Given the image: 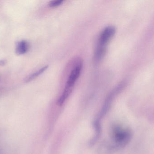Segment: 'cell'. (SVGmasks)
<instances>
[{"label":"cell","instance_id":"obj_6","mask_svg":"<svg viewBox=\"0 0 154 154\" xmlns=\"http://www.w3.org/2000/svg\"><path fill=\"white\" fill-rule=\"evenodd\" d=\"M64 2L63 0H57V1H51L49 3V5L51 7H56L59 6Z\"/></svg>","mask_w":154,"mask_h":154},{"label":"cell","instance_id":"obj_2","mask_svg":"<svg viewBox=\"0 0 154 154\" xmlns=\"http://www.w3.org/2000/svg\"><path fill=\"white\" fill-rule=\"evenodd\" d=\"M116 28L114 26H109L106 27L100 33L95 53V59L97 61L100 60L104 57L106 52V46L116 33Z\"/></svg>","mask_w":154,"mask_h":154},{"label":"cell","instance_id":"obj_5","mask_svg":"<svg viewBox=\"0 0 154 154\" xmlns=\"http://www.w3.org/2000/svg\"><path fill=\"white\" fill-rule=\"evenodd\" d=\"M48 66H44V67H42V68L38 70L36 72H34L33 74L30 75L29 77H28L25 79V81H26V82H29V81L33 80V79H34L37 78V77H38L39 76H40L41 74L43 73V72L48 69Z\"/></svg>","mask_w":154,"mask_h":154},{"label":"cell","instance_id":"obj_4","mask_svg":"<svg viewBox=\"0 0 154 154\" xmlns=\"http://www.w3.org/2000/svg\"><path fill=\"white\" fill-rule=\"evenodd\" d=\"M29 43L25 40L21 41L17 43L16 48V52L17 54H24L29 49Z\"/></svg>","mask_w":154,"mask_h":154},{"label":"cell","instance_id":"obj_3","mask_svg":"<svg viewBox=\"0 0 154 154\" xmlns=\"http://www.w3.org/2000/svg\"><path fill=\"white\" fill-rule=\"evenodd\" d=\"M114 142L119 146H124L129 143L132 137L130 129L120 126L114 127L113 129Z\"/></svg>","mask_w":154,"mask_h":154},{"label":"cell","instance_id":"obj_1","mask_svg":"<svg viewBox=\"0 0 154 154\" xmlns=\"http://www.w3.org/2000/svg\"><path fill=\"white\" fill-rule=\"evenodd\" d=\"M82 67L83 63L82 61H80L76 64L75 66L71 71L68 78L67 81L66 83L64 91L59 99L58 101L59 105H63L71 94L75 84L80 77L82 70Z\"/></svg>","mask_w":154,"mask_h":154}]
</instances>
